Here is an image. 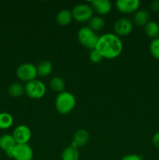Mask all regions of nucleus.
Returning a JSON list of instances; mask_svg holds the SVG:
<instances>
[{
  "instance_id": "nucleus-12",
  "label": "nucleus",
  "mask_w": 159,
  "mask_h": 160,
  "mask_svg": "<svg viewBox=\"0 0 159 160\" xmlns=\"http://www.w3.org/2000/svg\"><path fill=\"white\" fill-rule=\"evenodd\" d=\"M89 138H90V135L87 130L79 129L75 132L74 135H73L71 145L79 148L87 145Z\"/></svg>"
},
{
  "instance_id": "nucleus-26",
  "label": "nucleus",
  "mask_w": 159,
  "mask_h": 160,
  "mask_svg": "<svg viewBox=\"0 0 159 160\" xmlns=\"http://www.w3.org/2000/svg\"><path fill=\"white\" fill-rule=\"evenodd\" d=\"M152 143L154 145L155 148L159 149V131L158 132L155 133L152 138Z\"/></svg>"
},
{
  "instance_id": "nucleus-3",
  "label": "nucleus",
  "mask_w": 159,
  "mask_h": 160,
  "mask_svg": "<svg viewBox=\"0 0 159 160\" xmlns=\"http://www.w3.org/2000/svg\"><path fill=\"white\" fill-rule=\"evenodd\" d=\"M99 37L95 31L89 27H83L78 31L77 39L81 45L88 49L93 50L96 47Z\"/></svg>"
},
{
  "instance_id": "nucleus-10",
  "label": "nucleus",
  "mask_w": 159,
  "mask_h": 160,
  "mask_svg": "<svg viewBox=\"0 0 159 160\" xmlns=\"http://www.w3.org/2000/svg\"><path fill=\"white\" fill-rule=\"evenodd\" d=\"M140 2L139 0H118L115 2L117 9L122 13H133L138 10Z\"/></svg>"
},
{
  "instance_id": "nucleus-5",
  "label": "nucleus",
  "mask_w": 159,
  "mask_h": 160,
  "mask_svg": "<svg viewBox=\"0 0 159 160\" xmlns=\"http://www.w3.org/2000/svg\"><path fill=\"white\" fill-rule=\"evenodd\" d=\"M25 94L32 99H40L46 93V86L39 80H33L24 85Z\"/></svg>"
},
{
  "instance_id": "nucleus-21",
  "label": "nucleus",
  "mask_w": 159,
  "mask_h": 160,
  "mask_svg": "<svg viewBox=\"0 0 159 160\" xmlns=\"http://www.w3.org/2000/svg\"><path fill=\"white\" fill-rule=\"evenodd\" d=\"M88 22V27L90 29L93 30L94 31H95V32L101 31L104 28V25H105V22H104V19L102 17H99V16L93 17Z\"/></svg>"
},
{
  "instance_id": "nucleus-20",
  "label": "nucleus",
  "mask_w": 159,
  "mask_h": 160,
  "mask_svg": "<svg viewBox=\"0 0 159 160\" xmlns=\"http://www.w3.org/2000/svg\"><path fill=\"white\" fill-rule=\"evenodd\" d=\"M8 93L10 96L14 97V98L22 96L25 93L24 86L20 83H13L9 85L8 88Z\"/></svg>"
},
{
  "instance_id": "nucleus-14",
  "label": "nucleus",
  "mask_w": 159,
  "mask_h": 160,
  "mask_svg": "<svg viewBox=\"0 0 159 160\" xmlns=\"http://www.w3.org/2000/svg\"><path fill=\"white\" fill-rule=\"evenodd\" d=\"M17 145L15 139L12 134H5L0 136V148L6 152L14 148Z\"/></svg>"
},
{
  "instance_id": "nucleus-6",
  "label": "nucleus",
  "mask_w": 159,
  "mask_h": 160,
  "mask_svg": "<svg viewBox=\"0 0 159 160\" xmlns=\"http://www.w3.org/2000/svg\"><path fill=\"white\" fill-rule=\"evenodd\" d=\"M72 14L73 17L76 21L80 23H85L89 21L93 17L94 11L92 9L90 5L84 4H77L72 9Z\"/></svg>"
},
{
  "instance_id": "nucleus-9",
  "label": "nucleus",
  "mask_w": 159,
  "mask_h": 160,
  "mask_svg": "<svg viewBox=\"0 0 159 160\" xmlns=\"http://www.w3.org/2000/svg\"><path fill=\"white\" fill-rule=\"evenodd\" d=\"M12 136L18 145L27 144L31 138V131L26 125H19L14 129Z\"/></svg>"
},
{
  "instance_id": "nucleus-25",
  "label": "nucleus",
  "mask_w": 159,
  "mask_h": 160,
  "mask_svg": "<svg viewBox=\"0 0 159 160\" xmlns=\"http://www.w3.org/2000/svg\"><path fill=\"white\" fill-rule=\"evenodd\" d=\"M121 160H143V158L137 154H129L123 156Z\"/></svg>"
},
{
  "instance_id": "nucleus-15",
  "label": "nucleus",
  "mask_w": 159,
  "mask_h": 160,
  "mask_svg": "<svg viewBox=\"0 0 159 160\" xmlns=\"http://www.w3.org/2000/svg\"><path fill=\"white\" fill-rule=\"evenodd\" d=\"M80 152L77 148L70 145L62 151L61 155L62 160H79Z\"/></svg>"
},
{
  "instance_id": "nucleus-4",
  "label": "nucleus",
  "mask_w": 159,
  "mask_h": 160,
  "mask_svg": "<svg viewBox=\"0 0 159 160\" xmlns=\"http://www.w3.org/2000/svg\"><path fill=\"white\" fill-rule=\"evenodd\" d=\"M6 156L14 160H32L34 157L33 149L28 144L18 145L6 152Z\"/></svg>"
},
{
  "instance_id": "nucleus-13",
  "label": "nucleus",
  "mask_w": 159,
  "mask_h": 160,
  "mask_svg": "<svg viewBox=\"0 0 159 160\" xmlns=\"http://www.w3.org/2000/svg\"><path fill=\"white\" fill-rule=\"evenodd\" d=\"M150 21V14L145 9H140L133 16V22L139 27H144Z\"/></svg>"
},
{
  "instance_id": "nucleus-19",
  "label": "nucleus",
  "mask_w": 159,
  "mask_h": 160,
  "mask_svg": "<svg viewBox=\"0 0 159 160\" xmlns=\"http://www.w3.org/2000/svg\"><path fill=\"white\" fill-rule=\"evenodd\" d=\"M13 124V117L10 113L6 112H0V129H9Z\"/></svg>"
},
{
  "instance_id": "nucleus-18",
  "label": "nucleus",
  "mask_w": 159,
  "mask_h": 160,
  "mask_svg": "<svg viewBox=\"0 0 159 160\" xmlns=\"http://www.w3.org/2000/svg\"><path fill=\"white\" fill-rule=\"evenodd\" d=\"M144 32L150 38L159 37V24L155 21H149L144 26Z\"/></svg>"
},
{
  "instance_id": "nucleus-16",
  "label": "nucleus",
  "mask_w": 159,
  "mask_h": 160,
  "mask_svg": "<svg viewBox=\"0 0 159 160\" xmlns=\"http://www.w3.org/2000/svg\"><path fill=\"white\" fill-rule=\"evenodd\" d=\"M73 19L72 11L70 9H62L56 16V21L61 26H66L71 23Z\"/></svg>"
},
{
  "instance_id": "nucleus-2",
  "label": "nucleus",
  "mask_w": 159,
  "mask_h": 160,
  "mask_svg": "<svg viewBox=\"0 0 159 160\" xmlns=\"http://www.w3.org/2000/svg\"><path fill=\"white\" fill-rule=\"evenodd\" d=\"M76 106V98L70 92H62L58 94L55 100L56 111L62 115H66L73 110Z\"/></svg>"
},
{
  "instance_id": "nucleus-1",
  "label": "nucleus",
  "mask_w": 159,
  "mask_h": 160,
  "mask_svg": "<svg viewBox=\"0 0 159 160\" xmlns=\"http://www.w3.org/2000/svg\"><path fill=\"white\" fill-rule=\"evenodd\" d=\"M95 50L98 52L103 59H113L121 55L123 44L121 38L112 33H106L100 36Z\"/></svg>"
},
{
  "instance_id": "nucleus-28",
  "label": "nucleus",
  "mask_w": 159,
  "mask_h": 160,
  "mask_svg": "<svg viewBox=\"0 0 159 160\" xmlns=\"http://www.w3.org/2000/svg\"><path fill=\"white\" fill-rule=\"evenodd\" d=\"M0 159H1V153H0Z\"/></svg>"
},
{
  "instance_id": "nucleus-27",
  "label": "nucleus",
  "mask_w": 159,
  "mask_h": 160,
  "mask_svg": "<svg viewBox=\"0 0 159 160\" xmlns=\"http://www.w3.org/2000/svg\"><path fill=\"white\" fill-rule=\"evenodd\" d=\"M150 8L153 12H158L159 11V1H153L150 4Z\"/></svg>"
},
{
  "instance_id": "nucleus-17",
  "label": "nucleus",
  "mask_w": 159,
  "mask_h": 160,
  "mask_svg": "<svg viewBox=\"0 0 159 160\" xmlns=\"http://www.w3.org/2000/svg\"><path fill=\"white\" fill-rule=\"evenodd\" d=\"M52 64L48 60L41 61L37 66V76L46 78L52 72Z\"/></svg>"
},
{
  "instance_id": "nucleus-24",
  "label": "nucleus",
  "mask_w": 159,
  "mask_h": 160,
  "mask_svg": "<svg viewBox=\"0 0 159 160\" xmlns=\"http://www.w3.org/2000/svg\"><path fill=\"white\" fill-rule=\"evenodd\" d=\"M89 59H90V62L93 63H99L103 59V57L97 50L93 49L90 50V54H89Z\"/></svg>"
},
{
  "instance_id": "nucleus-7",
  "label": "nucleus",
  "mask_w": 159,
  "mask_h": 160,
  "mask_svg": "<svg viewBox=\"0 0 159 160\" xmlns=\"http://www.w3.org/2000/svg\"><path fill=\"white\" fill-rule=\"evenodd\" d=\"M17 76L20 81L27 83L35 80L37 77V67L33 63L24 62L19 66L17 69Z\"/></svg>"
},
{
  "instance_id": "nucleus-11",
  "label": "nucleus",
  "mask_w": 159,
  "mask_h": 160,
  "mask_svg": "<svg viewBox=\"0 0 159 160\" xmlns=\"http://www.w3.org/2000/svg\"><path fill=\"white\" fill-rule=\"evenodd\" d=\"M90 6L93 11L99 15H107L112 8V3L108 0H94L90 2Z\"/></svg>"
},
{
  "instance_id": "nucleus-8",
  "label": "nucleus",
  "mask_w": 159,
  "mask_h": 160,
  "mask_svg": "<svg viewBox=\"0 0 159 160\" xmlns=\"http://www.w3.org/2000/svg\"><path fill=\"white\" fill-rule=\"evenodd\" d=\"M114 32L117 36H127L132 31L133 24L132 21L127 18H120L114 23Z\"/></svg>"
},
{
  "instance_id": "nucleus-23",
  "label": "nucleus",
  "mask_w": 159,
  "mask_h": 160,
  "mask_svg": "<svg viewBox=\"0 0 159 160\" xmlns=\"http://www.w3.org/2000/svg\"><path fill=\"white\" fill-rule=\"evenodd\" d=\"M150 52L154 59L159 60V37L151 41L150 44Z\"/></svg>"
},
{
  "instance_id": "nucleus-22",
  "label": "nucleus",
  "mask_w": 159,
  "mask_h": 160,
  "mask_svg": "<svg viewBox=\"0 0 159 160\" xmlns=\"http://www.w3.org/2000/svg\"><path fill=\"white\" fill-rule=\"evenodd\" d=\"M50 87L53 91L60 93L64 92L65 88V81L60 77H54L50 81Z\"/></svg>"
}]
</instances>
